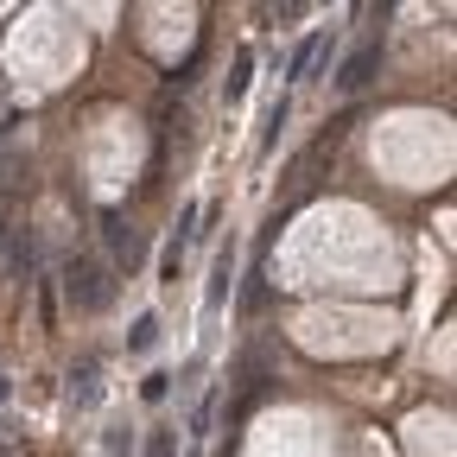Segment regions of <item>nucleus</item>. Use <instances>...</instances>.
<instances>
[{
	"label": "nucleus",
	"mask_w": 457,
	"mask_h": 457,
	"mask_svg": "<svg viewBox=\"0 0 457 457\" xmlns=\"http://www.w3.org/2000/svg\"><path fill=\"white\" fill-rule=\"evenodd\" d=\"M108 273H114L108 261H89V254H83V261H71L64 286H71V305H77V312H102V305H108V293H114Z\"/></svg>",
	"instance_id": "obj_1"
},
{
	"label": "nucleus",
	"mask_w": 457,
	"mask_h": 457,
	"mask_svg": "<svg viewBox=\"0 0 457 457\" xmlns=\"http://www.w3.org/2000/svg\"><path fill=\"white\" fill-rule=\"evenodd\" d=\"M375 64H381V45H362L350 64H343V77H337V83H343V89H362V83L375 77Z\"/></svg>",
	"instance_id": "obj_2"
},
{
	"label": "nucleus",
	"mask_w": 457,
	"mask_h": 457,
	"mask_svg": "<svg viewBox=\"0 0 457 457\" xmlns=\"http://www.w3.org/2000/svg\"><path fill=\"white\" fill-rule=\"evenodd\" d=\"M318 57H324V32L299 45V57H293V77H312V64H318Z\"/></svg>",
	"instance_id": "obj_3"
},
{
	"label": "nucleus",
	"mask_w": 457,
	"mask_h": 457,
	"mask_svg": "<svg viewBox=\"0 0 457 457\" xmlns=\"http://www.w3.org/2000/svg\"><path fill=\"white\" fill-rule=\"evenodd\" d=\"M153 330H159V324H153V318H140V324H134V337H128V343H134V350H146V343H153Z\"/></svg>",
	"instance_id": "obj_4"
},
{
	"label": "nucleus",
	"mask_w": 457,
	"mask_h": 457,
	"mask_svg": "<svg viewBox=\"0 0 457 457\" xmlns=\"http://www.w3.org/2000/svg\"><path fill=\"white\" fill-rule=\"evenodd\" d=\"M153 457H171V426H159V432H153Z\"/></svg>",
	"instance_id": "obj_5"
},
{
	"label": "nucleus",
	"mask_w": 457,
	"mask_h": 457,
	"mask_svg": "<svg viewBox=\"0 0 457 457\" xmlns=\"http://www.w3.org/2000/svg\"><path fill=\"white\" fill-rule=\"evenodd\" d=\"M0 400H7V381H0Z\"/></svg>",
	"instance_id": "obj_6"
}]
</instances>
